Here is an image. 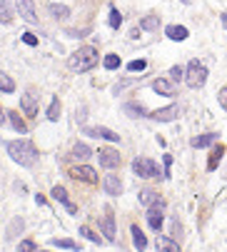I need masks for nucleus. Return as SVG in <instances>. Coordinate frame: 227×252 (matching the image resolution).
<instances>
[{
	"label": "nucleus",
	"instance_id": "f257e3e1",
	"mask_svg": "<svg viewBox=\"0 0 227 252\" xmlns=\"http://www.w3.org/2000/svg\"><path fill=\"white\" fill-rule=\"evenodd\" d=\"M5 150L23 167H32V165H37V160H40V153H37V148L32 145L30 140H8Z\"/></svg>",
	"mask_w": 227,
	"mask_h": 252
},
{
	"label": "nucleus",
	"instance_id": "f03ea898",
	"mask_svg": "<svg viewBox=\"0 0 227 252\" xmlns=\"http://www.w3.org/2000/svg\"><path fill=\"white\" fill-rule=\"evenodd\" d=\"M95 65H97V50L90 48V45L75 50L67 58V67L72 70V73H88V70H93Z\"/></svg>",
	"mask_w": 227,
	"mask_h": 252
},
{
	"label": "nucleus",
	"instance_id": "7ed1b4c3",
	"mask_svg": "<svg viewBox=\"0 0 227 252\" xmlns=\"http://www.w3.org/2000/svg\"><path fill=\"white\" fill-rule=\"evenodd\" d=\"M185 83L190 88H202L207 83V67L200 60H190L187 63V70H185Z\"/></svg>",
	"mask_w": 227,
	"mask_h": 252
},
{
	"label": "nucleus",
	"instance_id": "20e7f679",
	"mask_svg": "<svg viewBox=\"0 0 227 252\" xmlns=\"http://www.w3.org/2000/svg\"><path fill=\"white\" fill-rule=\"evenodd\" d=\"M132 172L137 177H145V180H155V177H165V172L147 158H135L132 160Z\"/></svg>",
	"mask_w": 227,
	"mask_h": 252
},
{
	"label": "nucleus",
	"instance_id": "39448f33",
	"mask_svg": "<svg viewBox=\"0 0 227 252\" xmlns=\"http://www.w3.org/2000/svg\"><path fill=\"white\" fill-rule=\"evenodd\" d=\"M100 227L107 242H115V215H112V207L102 210V218H100Z\"/></svg>",
	"mask_w": 227,
	"mask_h": 252
},
{
	"label": "nucleus",
	"instance_id": "423d86ee",
	"mask_svg": "<svg viewBox=\"0 0 227 252\" xmlns=\"http://www.w3.org/2000/svg\"><path fill=\"white\" fill-rule=\"evenodd\" d=\"M162 210H165V200L162 197L155 205L147 207V225L153 227V230H160L162 227Z\"/></svg>",
	"mask_w": 227,
	"mask_h": 252
},
{
	"label": "nucleus",
	"instance_id": "0eeeda50",
	"mask_svg": "<svg viewBox=\"0 0 227 252\" xmlns=\"http://www.w3.org/2000/svg\"><path fill=\"white\" fill-rule=\"evenodd\" d=\"M83 135L88 137H102V140H110V142H120V135L110 127H102V125H90V127H83Z\"/></svg>",
	"mask_w": 227,
	"mask_h": 252
},
{
	"label": "nucleus",
	"instance_id": "6e6552de",
	"mask_svg": "<svg viewBox=\"0 0 227 252\" xmlns=\"http://www.w3.org/2000/svg\"><path fill=\"white\" fill-rule=\"evenodd\" d=\"M97 160L105 170H115L120 165V153L112 148H102V150H97Z\"/></svg>",
	"mask_w": 227,
	"mask_h": 252
},
{
	"label": "nucleus",
	"instance_id": "1a4fd4ad",
	"mask_svg": "<svg viewBox=\"0 0 227 252\" xmlns=\"http://www.w3.org/2000/svg\"><path fill=\"white\" fill-rule=\"evenodd\" d=\"M70 177L75 180H80V183H88V185H95L97 183V172L88 165H78V167H72L70 170Z\"/></svg>",
	"mask_w": 227,
	"mask_h": 252
},
{
	"label": "nucleus",
	"instance_id": "9d476101",
	"mask_svg": "<svg viewBox=\"0 0 227 252\" xmlns=\"http://www.w3.org/2000/svg\"><path fill=\"white\" fill-rule=\"evenodd\" d=\"M15 8H18V13L23 15V20H25V23H30V25H35V23H37L35 3H32V0H15Z\"/></svg>",
	"mask_w": 227,
	"mask_h": 252
},
{
	"label": "nucleus",
	"instance_id": "9b49d317",
	"mask_svg": "<svg viewBox=\"0 0 227 252\" xmlns=\"http://www.w3.org/2000/svg\"><path fill=\"white\" fill-rule=\"evenodd\" d=\"M177 115H180V107H177V105H167V107H162V110L150 113L147 118H153V120H158V123H172Z\"/></svg>",
	"mask_w": 227,
	"mask_h": 252
},
{
	"label": "nucleus",
	"instance_id": "f8f14e48",
	"mask_svg": "<svg viewBox=\"0 0 227 252\" xmlns=\"http://www.w3.org/2000/svg\"><path fill=\"white\" fill-rule=\"evenodd\" d=\"M102 190L107 192V195H123V180L118 177V175H105L102 177Z\"/></svg>",
	"mask_w": 227,
	"mask_h": 252
},
{
	"label": "nucleus",
	"instance_id": "ddd939ff",
	"mask_svg": "<svg viewBox=\"0 0 227 252\" xmlns=\"http://www.w3.org/2000/svg\"><path fill=\"white\" fill-rule=\"evenodd\" d=\"M50 195H53V197H55V200H58V202H60L70 215L78 212V207H75V205L70 202V197H67V190H65V188H60V185H58V188H53V192H50Z\"/></svg>",
	"mask_w": 227,
	"mask_h": 252
},
{
	"label": "nucleus",
	"instance_id": "4468645a",
	"mask_svg": "<svg viewBox=\"0 0 227 252\" xmlns=\"http://www.w3.org/2000/svg\"><path fill=\"white\" fill-rule=\"evenodd\" d=\"M20 107H23V113H25L28 118H35V115H37V97H35L32 93H25V95L20 97Z\"/></svg>",
	"mask_w": 227,
	"mask_h": 252
},
{
	"label": "nucleus",
	"instance_id": "2eb2a0df",
	"mask_svg": "<svg viewBox=\"0 0 227 252\" xmlns=\"http://www.w3.org/2000/svg\"><path fill=\"white\" fill-rule=\"evenodd\" d=\"M165 32H167V38L170 40H175V43H182V40H187V28H182V25H167L165 28Z\"/></svg>",
	"mask_w": 227,
	"mask_h": 252
},
{
	"label": "nucleus",
	"instance_id": "dca6fc26",
	"mask_svg": "<svg viewBox=\"0 0 227 252\" xmlns=\"http://www.w3.org/2000/svg\"><path fill=\"white\" fill-rule=\"evenodd\" d=\"M222 155H225V145H215L212 153H210V160H207V172H215V170H217Z\"/></svg>",
	"mask_w": 227,
	"mask_h": 252
},
{
	"label": "nucleus",
	"instance_id": "f3484780",
	"mask_svg": "<svg viewBox=\"0 0 227 252\" xmlns=\"http://www.w3.org/2000/svg\"><path fill=\"white\" fill-rule=\"evenodd\" d=\"M123 113L130 115V118H145V115H147L145 105H140V102H125V105H123Z\"/></svg>",
	"mask_w": 227,
	"mask_h": 252
},
{
	"label": "nucleus",
	"instance_id": "a211bd4d",
	"mask_svg": "<svg viewBox=\"0 0 227 252\" xmlns=\"http://www.w3.org/2000/svg\"><path fill=\"white\" fill-rule=\"evenodd\" d=\"M153 90H155L158 95H175V85H172V80H165V78L155 80V83H153Z\"/></svg>",
	"mask_w": 227,
	"mask_h": 252
},
{
	"label": "nucleus",
	"instance_id": "6ab92c4d",
	"mask_svg": "<svg viewBox=\"0 0 227 252\" xmlns=\"http://www.w3.org/2000/svg\"><path fill=\"white\" fill-rule=\"evenodd\" d=\"M8 120H10V125H13V130H15V132L28 135V125H25V120H23L15 110H8Z\"/></svg>",
	"mask_w": 227,
	"mask_h": 252
},
{
	"label": "nucleus",
	"instance_id": "aec40b11",
	"mask_svg": "<svg viewBox=\"0 0 227 252\" xmlns=\"http://www.w3.org/2000/svg\"><path fill=\"white\" fill-rule=\"evenodd\" d=\"M212 142H217V135L215 132H207V135H197V137H193V142H190V145L193 148H207V145H212Z\"/></svg>",
	"mask_w": 227,
	"mask_h": 252
},
{
	"label": "nucleus",
	"instance_id": "412c9836",
	"mask_svg": "<svg viewBox=\"0 0 227 252\" xmlns=\"http://www.w3.org/2000/svg\"><path fill=\"white\" fill-rule=\"evenodd\" d=\"M90 155H93V153H90V148L85 145V142H75V145H72V158H75V160H83V162H85Z\"/></svg>",
	"mask_w": 227,
	"mask_h": 252
},
{
	"label": "nucleus",
	"instance_id": "4be33fe9",
	"mask_svg": "<svg viewBox=\"0 0 227 252\" xmlns=\"http://www.w3.org/2000/svg\"><path fill=\"white\" fill-rule=\"evenodd\" d=\"M0 23H13V5L10 0H0Z\"/></svg>",
	"mask_w": 227,
	"mask_h": 252
},
{
	"label": "nucleus",
	"instance_id": "5701e85b",
	"mask_svg": "<svg viewBox=\"0 0 227 252\" xmlns=\"http://www.w3.org/2000/svg\"><path fill=\"white\" fill-rule=\"evenodd\" d=\"M48 13H50L53 18L63 20V18L70 15V8H67V5H60V3H50V5H48Z\"/></svg>",
	"mask_w": 227,
	"mask_h": 252
},
{
	"label": "nucleus",
	"instance_id": "b1692460",
	"mask_svg": "<svg viewBox=\"0 0 227 252\" xmlns=\"http://www.w3.org/2000/svg\"><path fill=\"white\" fill-rule=\"evenodd\" d=\"M130 232H132V242H135V250H145V247H147V237L142 235V230H140L137 225H132V227H130Z\"/></svg>",
	"mask_w": 227,
	"mask_h": 252
},
{
	"label": "nucleus",
	"instance_id": "393cba45",
	"mask_svg": "<svg viewBox=\"0 0 227 252\" xmlns=\"http://www.w3.org/2000/svg\"><path fill=\"white\" fill-rule=\"evenodd\" d=\"M158 250H165V252H177V250H180V242H175V240H170V237L160 235V240H158Z\"/></svg>",
	"mask_w": 227,
	"mask_h": 252
},
{
	"label": "nucleus",
	"instance_id": "a878e982",
	"mask_svg": "<svg viewBox=\"0 0 227 252\" xmlns=\"http://www.w3.org/2000/svg\"><path fill=\"white\" fill-rule=\"evenodd\" d=\"M140 28L142 30H158L160 28V15H145L140 20Z\"/></svg>",
	"mask_w": 227,
	"mask_h": 252
},
{
	"label": "nucleus",
	"instance_id": "bb28decb",
	"mask_svg": "<svg viewBox=\"0 0 227 252\" xmlns=\"http://www.w3.org/2000/svg\"><path fill=\"white\" fill-rule=\"evenodd\" d=\"M48 120H53V123H58V120H60V100H58V97H53V100H50V107H48Z\"/></svg>",
	"mask_w": 227,
	"mask_h": 252
},
{
	"label": "nucleus",
	"instance_id": "cd10ccee",
	"mask_svg": "<svg viewBox=\"0 0 227 252\" xmlns=\"http://www.w3.org/2000/svg\"><path fill=\"white\" fill-rule=\"evenodd\" d=\"M0 90L3 93H15V80L5 73H0Z\"/></svg>",
	"mask_w": 227,
	"mask_h": 252
},
{
	"label": "nucleus",
	"instance_id": "c85d7f7f",
	"mask_svg": "<svg viewBox=\"0 0 227 252\" xmlns=\"http://www.w3.org/2000/svg\"><path fill=\"white\" fill-rule=\"evenodd\" d=\"M137 197H140V202H142V205H147V207H150V205H155V202L160 200V195H155L153 190H142Z\"/></svg>",
	"mask_w": 227,
	"mask_h": 252
},
{
	"label": "nucleus",
	"instance_id": "c756f323",
	"mask_svg": "<svg viewBox=\"0 0 227 252\" xmlns=\"http://www.w3.org/2000/svg\"><path fill=\"white\" fill-rule=\"evenodd\" d=\"M50 245L53 247H63V250H78V245H75L72 240H67V237H63V240L55 237V240H50Z\"/></svg>",
	"mask_w": 227,
	"mask_h": 252
},
{
	"label": "nucleus",
	"instance_id": "7c9ffc66",
	"mask_svg": "<svg viewBox=\"0 0 227 252\" xmlns=\"http://www.w3.org/2000/svg\"><path fill=\"white\" fill-rule=\"evenodd\" d=\"M102 63H105V67H107V70H118V67H120V58H118L115 53L105 55V60H102Z\"/></svg>",
	"mask_w": 227,
	"mask_h": 252
},
{
	"label": "nucleus",
	"instance_id": "2f4dec72",
	"mask_svg": "<svg viewBox=\"0 0 227 252\" xmlns=\"http://www.w3.org/2000/svg\"><path fill=\"white\" fill-rule=\"evenodd\" d=\"M80 235H83V237H88V240H90V242H95V245H100V242H102V237H100V235H95L90 227H80Z\"/></svg>",
	"mask_w": 227,
	"mask_h": 252
},
{
	"label": "nucleus",
	"instance_id": "473e14b6",
	"mask_svg": "<svg viewBox=\"0 0 227 252\" xmlns=\"http://www.w3.org/2000/svg\"><path fill=\"white\" fill-rule=\"evenodd\" d=\"M145 67H147V60H130V63H128L130 73H140V70H145Z\"/></svg>",
	"mask_w": 227,
	"mask_h": 252
},
{
	"label": "nucleus",
	"instance_id": "72a5a7b5",
	"mask_svg": "<svg viewBox=\"0 0 227 252\" xmlns=\"http://www.w3.org/2000/svg\"><path fill=\"white\" fill-rule=\"evenodd\" d=\"M123 23V15L118 13V8H110V28H120Z\"/></svg>",
	"mask_w": 227,
	"mask_h": 252
},
{
	"label": "nucleus",
	"instance_id": "f704fd0d",
	"mask_svg": "<svg viewBox=\"0 0 227 252\" xmlns=\"http://www.w3.org/2000/svg\"><path fill=\"white\" fill-rule=\"evenodd\" d=\"M182 78H185V70H182L180 65H175V67L170 70V80H172V83H180Z\"/></svg>",
	"mask_w": 227,
	"mask_h": 252
},
{
	"label": "nucleus",
	"instance_id": "c9c22d12",
	"mask_svg": "<svg viewBox=\"0 0 227 252\" xmlns=\"http://www.w3.org/2000/svg\"><path fill=\"white\" fill-rule=\"evenodd\" d=\"M23 43H28L30 48H35V45H37V38H35L32 32H23Z\"/></svg>",
	"mask_w": 227,
	"mask_h": 252
},
{
	"label": "nucleus",
	"instance_id": "e433bc0d",
	"mask_svg": "<svg viewBox=\"0 0 227 252\" xmlns=\"http://www.w3.org/2000/svg\"><path fill=\"white\" fill-rule=\"evenodd\" d=\"M217 100H220V105H222L225 110H227V88H222V90L217 93Z\"/></svg>",
	"mask_w": 227,
	"mask_h": 252
},
{
	"label": "nucleus",
	"instance_id": "4c0bfd02",
	"mask_svg": "<svg viewBox=\"0 0 227 252\" xmlns=\"http://www.w3.org/2000/svg\"><path fill=\"white\" fill-rule=\"evenodd\" d=\"M18 250H37V245H35L32 240H23V242L18 245Z\"/></svg>",
	"mask_w": 227,
	"mask_h": 252
},
{
	"label": "nucleus",
	"instance_id": "58836bf2",
	"mask_svg": "<svg viewBox=\"0 0 227 252\" xmlns=\"http://www.w3.org/2000/svg\"><path fill=\"white\" fill-rule=\"evenodd\" d=\"M172 237L180 240V222H177V220H172Z\"/></svg>",
	"mask_w": 227,
	"mask_h": 252
},
{
	"label": "nucleus",
	"instance_id": "ea45409f",
	"mask_svg": "<svg viewBox=\"0 0 227 252\" xmlns=\"http://www.w3.org/2000/svg\"><path fill=\"white\" fill-rule=\"evenodd\" d=\"M170 162H172V158L165 155V177H170Z\"/></svg>",
	"mask_w": 227,
	"mask_h": 252
},
{
	"label": "nucleus",
	"instance_id": "a19ab883",
	"mask_svg": "<svg viewBox=\"0 0 227 252\" xmlns=\"http://www.w3.org/2000/svg\"><path fill=\"white\" fill-rule=\"evenodd\" d=\"M5 118H8V113H3V107H0V125L5 123Z\"/></svg>",
	"mask_w": 227,
	"mask_h": 252
},
{
	"label": "nucleus",
	"instance_id": "79ce46f5",
	"mask_svg": "<svg viewBox=\"0 0 227 252\" xmlns=\"http://www.w3.org/2000/svg\"><path fill=\"white\" fill-rule=\"evenodd\" d=\"M222 25H225V30H227V15H222Z\"/></svg>",
	"mask_w": 227,
	"mask_h": 252
}]
</instances>
